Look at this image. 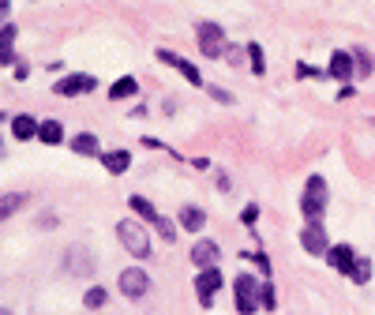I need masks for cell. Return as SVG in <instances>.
I'll return each mask as SVG.
<instances>
[{"instance_id": "obj_1", "label": "cell", "mask_w": 375, "mask_h": 315, "mask_svg": "<svg viewBox=\"0 0 375 315\" xmlns=\"http://www.w3.org/2000/svg\"><path fill=\"white\" fill-rule=\"evenodd\" d=\"M117 237H121V244H124L132 255H143V259L150 255V237H147V229H143L139 222H132V218H128V222H121V225H117Z\"/></svg>"}, {"instance_id": "obj_2", "label": "cell", "mask_w": 375, "mask_h": 315, "mask_svg": "<svg viewBox=\"0 0 375 315\" xmlns=\"http://www.w3.org/2000/svg\"><path fill=\"white\" fill-rule=\"evenodd\" d=\"M323 207H326V184H323V176H312L308 188H304V196H300V210H304L308 222H319Z\"/></svg>"}, {"instance_id": "obj_3", "label": "cell", "mask_w": 375, "mask_h": 315, "mask_svg": "<svg viewBox=\"0 0 375 315\" xmlns=\"http://www.w3.org/2000/svg\"><path fill=\"white\" fill-rule=\"evenodd\" d=\"M195 34H199V49H203L206 56L229 53V49H226V34H221L218 23H195Z\"/></svg>"}, {"instance_id": "obj_4", "label": "cell", "mask_w": 375, "mask_h": 315, "mask_svg": "<svg viewBox=\"0 0 375 315\" xmlns=\"http://www.w3.org/2000/svg\"><path fill=\"white\" fill-rule=\"evenodd\" d=\"M259 281L252 278V274H241L237 278V312L241 315H252L255 308H259Z\"/></svg>"}, {"instance_id": "obj_5", "label": "cell", "mask_w": 375, "mask_h": 315, "mask_svg": "<svg viewBox=\"0 0 375 315\" xmlns=\"http://www.w3.org/2000/svg\"><path fill=\"white\" fill-rule=\"evenodd\" d=\"M221 289V270L218 266H206V270H199V278H195V293H199V301H203V308H210L214 304V293Z\"/></svg>"}, {"instance_id": "obj_6", "label": "cell", "mask_w": 375, "mask_h": 315, "mask_svg": "<svg viewBox=\"0 0 375 315\" xmlns=\"http://www.w3.org/2000/svg\"><path fill=\"white\" fill-rule=\"evenodd\" d=\"M300 244H304L308 255H326L330 252V240H326V229L319 222H308L304 233H300Z\"/></svg>"}, {"instance_id": "obj_7", "label": "cell", "mask_w": 375, "mask_h": 315, "mask_svg": "<svg viewBox=\"0 0 375 315\" xmlns=\"http://www.w3.org/2000/svg\"><path fill=\"white\" fill-rule=\"evenodd\" d=\"M158 60H162V64H169V68H177L191 86H203V71H199L191 60H184V56H177V53H169V49H158Z\"/></svg>"}, {"instance_id": "obj_8", "label": "cell", "mask_w": 375, "mask_h": 315, "mask_svg": "<svg viewBox=\"0 0 375 315\" xmlns=\"http://www.w3.org/2000/svg\"><path fill=\"white\" fill-rule=\"evenodd\" d=\"M121 293L124 296H147L150 293V278L139 270V266H128L121 274Z\"/></svg>"}, {"instance_id": "obj_9", "label": "cell", "mask_w": 375, "mask_h": 315, "mask_svg": "<svg viewBox=\"0 0 375 315\" xmlns=\"http://www.w3.org/2000/svg\"><path fill=\"white\" fill-rule=\"evenodd\" d=\"M86 91H94V75H68V79H60L57 86H53V94H60V98H75V94H86Z\"/></svg>"}, {"instance_id": "obj_10", "label": "cell", "mask_w": 375, "mask_h": 315, "mask_svg": "<svg viewBox=\"0 0 375 315\" xmlns=\"http://www.w3.org/2000/svg\"><path fill=\"white\" fill-rule=\"evenodd\" d=\"M326 259H330V266H338L341 274H353V266H356L361 255H356L349 244H338V248H330V252H326Z\"/></svg>"}, {"instance_id": "obj_11", "label": "cell", "mask_w": 375, "mask_h": 315, "mask_svg": "<svg viewBox=\"0 0 375 315\" xmlns=\"http://www.w3.org/2000/svg\"><path fill=\"white\" fill-rule=\"evenodd\" d=\"M191 263H199L206 270V266H214L218 263V244L214 240H199L195 248H191Z\"/></svg>"}, {"instance_id": "obj_12", "label": "cell", "mask_w": 375, "mask_h": 315, "mask_svg": "<svg viewBox=\"0 0 375 315\" xmlns=\"http://www.w3.org/2000/svg\"><path fill=\"white\" fill-rule=\"evenodd\" d=\"M38 124H42V120H34V117H27V113H19V117L12 120V135H15V139H34V135H38Z\"/></svg>"}, {"instance_id": "obj_13", "label": "cell", "mask_w": 375, "mask_h": 315, "mask_svg": "<svg viewBox=\"0 0 375 315\" xmlns=\"http://www.w3.org/2000/svg\"><path fill=\"white\" fill-rule=\"evenodd\" d=\"M330 75H338V79H353V53H346V49H338L330 56Z\"/></svg>"}, {"instance_id": "obj_14", "label": "cell", "mask_w": 375, "mask_h": 315, "mask_svg": "<svg viewBox=\"0 0 375 315\" xmlns=\"http://www.w3.org/2000/svg\"><path fill=\"white\" fill-rule=\"evenodd\" d=\"M101 165L117 176V173H124V169L132 165V154H128V150H109V154H101Z\"/></svg>"}, {"instance_id": "obj_15", "label": "cell", "mask_w": 375, "mask_h": 315, "mask_svg": "<svg viewBox=\"0 0 375 315\" xmlns=\"http://www.w3.org/2000/svg\"><path fill=\"white\" fill-rule=\"evenodd\" d=\"M38 139H42V143H49V147H57V143L64 139L60 120H42V124H38Z\"/></svg>"}, {"instance_id": "obj_16", "label": "cell", "mask_w": 375, "mask_h": 315, "mask_svg": "<svg viewBox=\"0 0 375 315\" xmlns=\"http://www.w3.org/2000/svg\"><path fill=\"white\" fill-rule=\"evenodd\" d=\"M23 203H27V196H23V191H8V196H0V222H4V218H12L15 210H23Z\"/></svg>"}, {"instance_id": "obj_17", "label": "cell", "mask_w": 375, "mask_h": 315, "mask_svg": "<svg viewBox=\"0 0 375 315\" xmlns=\"http://www.w3.org/2000/svg\"><path fill=\"white\" fill-rule=\"evenodd\" d=\"M203 222H206V214L199 207H184V210H180V225H184L188 233H199V229H203Z\"/></svg>"}, {"instance_id": "obj_18", "label": "cell", "mask_w": 375, "mask_h": 315, "mask_svg": "<svg viewBox=\"0 0 375 315\" xmlns=\"http://www.w3.org/2000/svg\"><path fill=\"white\" fill-rule=\"evenodd\" d=\"M15 34H19V30H15L12 23H8L4 30H0V64H15V56H12V42H15Z\"/></svg>"}, {"instance_id": "obj_19", "label": "cell", "mask_w": 375, "mask_h": 315, "mask_svg": "<svg viewBox=\"0 0 375 315\" xmlns=\"http://www.w3.org/2000/svg\"><path fill=\"white\" fill-rule=\"evenodd\" d=\"M132 210L135 214H143V222H162V214H158L154 210V203H150V199H143V196H132Z\"/></svg>"}, {"instance_id": "obj_20", "label": "cell", "mask_w": 375, "mask_h": 315, "mask_svg": "<svg viewBox=\"0 0 375 315\" xmlns=\"http://www.w3.org/2000/svg\"><path fill=\"white\" fill-rule=\"evenodd\" d=\"M71 150H75V154H98V139H94L90 132H79L75 139H71Z\"/></svg>"}, {"instance_id": "obj_21", "label": "cell", "mask_w": 375, "mask_h": 315, "mask_svg": "<svg viewBox=\"0 0 375 315\" xmlns=\"http://www.w3.org/2000/svg\"><path fill=\"white\" fill-rule=\"evenodd\" d=\"M135 91H139V86H135V79L124 75V79H117V83H113V91H109V94H113L117 102H124V98H132Z\"/></svg>"}, {"instance_id": "obj_22", "label": "cell", "mask_w": 375, "mask_h": 315, "mask_svg": "<svg viewBox=\"0 0 375 315\" xmlns=\"http://www.w3.org/2000/svg\"><path fill=\"white\" fill-rule=\"evenodd\" d=\"M349 278H353L356 285H368V281H372V259H356V266H353Z\"/></svg>"}, {"instance_id": "obj_23", "label": "cell", "mask_w": 375, "mask_h": 315, "mask_svg": "<svg viewBox=\"0 0 375 315\" xmlns=\"http://www.w3.org/2000/svg\"><path fill=\"white\" fill-rule=\"evenodd\" d=\"M248 56H252V71H255V75H263V71H267V56H263V45L252 42V45H248Z\"/></svg>"}, {"instance_id": "obj_24", "label": "cell", "mask_w": 375, "mask_h": 315, "mask_svg": "<svg viewBox=\"0 0 375 315\" xmlns=\"http://www.w3.org/2000/svg\"><path fill=\"white\" fill-rule=\"evenodd\" d=\"M83 304H86V308H94V312L106 308V289H90V293L83 296Z\"/></svg>"}, {"instance_id": "obj_25", "label": "cell", "mask_w": 375, "mask_h": 315, "mask_svg": "<svg viewBox=\"0 0 375 315\" xmlns=\"http://www.w3.org/2000/svg\"><path fill=\"white\" fill-rule=\"evenodd\" d=\"M353 60H356V71H361V75H372V56L364 49H353Z\"/></svg>"}, {"instance_id": "obj_26", "label": "cell", "mask_w": 375, "mask_h": 315, "mask_svg": "<svg viewBox=\"0 0 375 315\" xmlns=\"http://www.w3.org/2000/svg\"><path fill=\"white\" fill-rule=\"evenodd\" d=\"M259 304H263L267 312H274V308H278V304H274V285H270V281L259 289Z\"/></svg>"}, {"instance_id": "obj_27", "label": "cell", "mask_w": 375, "mask_h": 315, "mask_svg": "<svg viewBox=\"0 0 375 315\" xmlns=\"http://www.w3.org/2000/svg\"><path fill=\"white\" fill-rule=\"evenodd\" d=\"M158 233H162L165 240H177V225H173V222H165V218L158 222Z\"/></svg>"}, {"instance_id": "obj_28", "label": "cell", "mask_w": 375, "mask_h": 315, "mask_svg": "<svg viewBox=\"0 0 375 315\" xmlns=\"http://www.w3.org/2000/svg\"><path fill=\"white\" fill-rule=\"evenodd\" d=\"M244 225H255V218H259V207H255V203H248V207H244Z\"/></svg>"}, {"instance_id": "obj_29", "label": "cell", "mask_w": 375, "mask_h": 315, "mask_svg": "<svg viewBox=\"0 0 375 315\" xmlns=\"http://www.w3.org/2000/svg\"><path fill=\"white\" fill-rule=\"evenodd\" d=\"M210 94H214V98H218V102H226V105H229V102H233V98H229V94H226V91H218V86H210Z\"/></svg>"}, {"instance_id": "obj_30", "label": "cell", "mask_w": 375, "mask_h": 315, "mask_svg": "<svg viewBox=\"0 0 375 315\" xmlns=\"http://www.w3.org/2000/svg\"><path fill=\"white\" fill-rule=\"evenodd\" d=\"M8 15H12V4H8V0H0V19H8Z\"/></svg>"}, {"instance_id": "obj_31", "label": "cell", "mask_w": 375, "mask_h": 315, "mask_svg": "<svg viewBox=\"0 0 375 315\" xmlns=\"http://www.w3.org/2000/svg\"><path fill=\"white\" fill-rule=\"evenodd\" d=\"M0 315H12V312H4V308H0Z\"/></svg>"}, {"instance_id": "obj_32", "label": "cell", "mask_w": 375, "mask_h": 315, "mask_svg": "<svg viewBox=\"0 0 375 315\" xmlns=\"http://www.w3.org/2000/svg\"><path fill=\"white\" fill-rule=\"evenodd\" d=\"M372 124H375V120H372Z\"/></svg>"}]
</instances>
